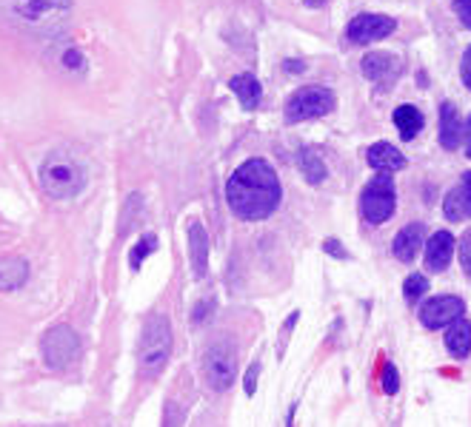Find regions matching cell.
I'll use <instances>...</instances> for the list:
<instances>
[{
	"label": "cell",
	"mask_w": 471,
	"mask_h": 427,
	"mask_svg": "<svg viewBox=\"0 0 471 427\" xmlns=\"http://www.w3.org/2000/svg\"><path fill=\"white\" fill-rule=\"evenodd\" d=\"M226 200L240 220H266L280 208L283 200V185L277 171L266 160H246L234 168L226 185Z\"/></svg>",
	"instance_id": "cell-1"
},
{
	"label": "cell",
	"mask_w": 471,
	"mask_h": 427,
	"mask_svg": "<svg viewBox=\"0 0 471 427\" xmlns=\"http://www.w3.org/2000/svg\"><path fill=\"white\" fill-rule=\"evenodd\" d=\"M41 185L52 200H72L78 197L86 185V174L78 165V160L69 154L54 151L41 165Z\"/></svg>",
	"instance_id": "cell-2"
},
{
	"label": "cell",
	"mask_w": 471,
	"mask_h": 427,
	"mask_svg": "<svg viewBox=\"0 0 471 427\" xmlns=\"http://www.w3.org/2000/svg\"><path fill=\"white\" fill-rule=\"evenodd\" d=\"M168 354H172V325H168L166 314H152L143 325V336L138 345L140 371L146 376L160 373L163 365L168 362Z\"/></svg>",
	"instance_id": "cell-3"
},
{
	"label": "cell",
	"mask_w": 471,
	"mask_h": 427,
	"mask_svg": "<svg viewBox=\"0 0 471 427\" xmlns=\"http://www.w3.org/2000/svg\"><path fill=\"white\" fill-rule=\"evenodd\" d=\"M337 106V97L326 86H303L286 100V123H306L314 117H326Z\"/></svg>",
	"instance_id": "cell-4"
},
{
	"label": "cell",
	"mask_w": 471,
	"mask_h": 427,
	"mask_svg": "<svg viewBox=\"0 0 471 427\" xmlns=\"http://www.w3.org/2000/svg\"><path fill=\"white\" fill-rule=\"evenodd\" d=\"M41 356L52 371H66L80 359V339L69 325H54L41 339Z\"/></svg>",
	"instance_id": "cell-5"
},
{
	"label": "cell",
	"mask_w": 471,
	"mask_h": 427,
	"mask_svg": "<svg viewBox=\"0 0 471 427\" xmlns=\"http://www.w3.org/2000/svg\"><path fill=\"white\" fill-rule=\"evenodd\" d=\"M66 9H54L46 3H37V0H0V14L9 17V21L21 23L26 29H46L54 32L61 23V14Z\"/></svg>",
	"instance_id": "cell-6"
},
{
	"label": "cell",
	"mask_w": 471,
	"mask_h": 427,
	"mask_svg": "<svg viewBox=\"0 0 471 427\" xmlns=\"http://www.w3.org/2000/svg\"><path fill=\"white\" fill-rule=\"evenodd\" d=\"M394 208H397V191H394V180L388 177V174H383V177H374L363 194H360V211L366 222L371 225H383Z\"/></svg>",
	"instance_id": "cell-7"
},
{
	"label": "cell",
	"mask_w": 471,
	"mask_h": 427,
	"mask_svg": "<svg viewBox=\"0 0 471 427\" xmlns=\"http://www.w3.org/2000/svg\"><path fill=\"white\" fill-rule=\"evenodd\" d=\"M203 376L212 391H226L232 387L237 376V347L229 342H217L203 354Z\"/></svg>",
	"instance_id": "cell-8"
},
{
	"label": "cell",
	"mask_w": 471,
	"mask_h": 427,
	"mask_svg": "<svg viewBox=\"0 0 471 427\" xmlns=\"http://www.w3.org/2000/svg\"><path fill=\"white\" fill-rule=\"evenodd\" d=\"M394 29H397V21L388 14H374V12H363L357 14L354 21L346 26V41L363 46V43H374L388 37Z\"/></svg>",
	"instance_id": "cell-9"
},
{
	"label": "cell",
	"mask_w": 471,
	"mask_h": 427,
	"mask_svg": "<svg viewBox=\"0 0 471 427\" xmlns=\"http://www.w3.org/2000/svg\"><path fill=\"white\" fill-rule=\"evenodd\" d=\"M465 314V305L460 297H435V299H426L423 308H420V322L431 331H437V327H446L451 322H457L460 316Z\"/></svg>",
	"instance_id": "cell-10"
},
{
	"label": "cell",
	"mask_w": 471,
	"mask_h": 427,
	"mask_svg": "<svg viewBox=\"0 0 471 427\" xmlns=\"http://www.w3.org/2000/svg\"><path fill=\"white\" fill-rule=\"evenodd\" d=\"M360 69H363V74L369 77V80L377 83V86H388V83H394L400 77V60L394 54H388V51H369L363 57Z\"/></svg>",
	"instance_id": "cell-11"
},
{
	"label": "cell",
	"mask_w": 471,
	"mask_h": 427,
	"mask_svg": "<svg viewBox=\"0 0 471 427\" xmlns=\"http://www.w3.org/2000/svg\"><path fill=\"white\" fill-rule=\"evenodd\" d=\"M423 248H426V268L435 270V274H440V270H446L451 265V257H454V251H457V242H454V237H451L448 231H437V234L431 237Z\"/></svg>",
	"instance_id": "cell-12"
},
{
	"label": "cell",
	"mask_w": 471,
	"mask_h": 427,
	"mask_svg": "<svg viewBox=\"0 0 471 427\" xmlns=\"http://www.w3.org/2000/svg\"><path fill=\"white\" fill-rule=\"evenodd\" d=\"M426 245V228L420 222H411L406 228H400V234L394 237L391 242V254L397 257L400 262H414V257L420 254V248Z\"/></svg>",
	"instance_id": "cell-13"
},
{
	"label": "cell",
	"mask_w": 471,
	"mask_h": 427,
	"mask_svg": "<svg viewBox=\"0 0 471 427\" xmlns=\"http://www.w3.org/2000/svg\"><path fill=\"white\" fill-rule=\"evenodd\" d=\"M443 214H446L451 222H460L463 217H471V171L463 174L460 185H454V188L446 194Z\"/></svg>",
	"instance_id": "cell-14"
},
{
	"label": "cell",
	"mask_w": 471,
	"mask_h": 427,
	"mask_svg": "<svg viewBox=\"0 0 471 427\" xmlns=\"http://www.w3.org/2000/svg\"><path fill=\"white\" fill-rule=\"evenodd\" d=\"M366 160L374 171H380V174H394V171H400L406 168V157H403V151L397 146H391V143H374L366 148Z\"/></svg>",
	"instance_id": "cell-15"
},
{
	"label": "cell",
	"mask_w": 471,
	"mask_h": 427,
	"mask_svg": "<svg viewBox=\"0 0 471 427\" xmlns=\"http://www.w3.org/2000/svg\"><path fill=\"white\" fill-rule=\"evenodd\" d=\"M188 254H192L195 277H206V270H209V237H206L200 222L188 225Z\"/></svg>",
	"instance_id": "cell-16"
},
{
	"label": "cell",
	"mask_w": 471,
	"mask_h": 427,
	"mask_svg": "<svg viewBox=\"0 0 471 427\" xmlns=\"http://www.w3.org/2000/svg\"><path fill=\"white\" fill-rule=\"evenodd\" d=\"M460 143H463V120L454 106L443 103L440 106V146L454 151Z\"/></svg>",
	"instance_id": "cell-17"
},
{
	"label": "cell",
	"mask_w": 471,
	"mask_h": 427,
	"mask_svg": "<svg viewBox=\"0 0 471 427\" xmlns=\"http://www.w3.org/2000/svg\"><path fill=\"white\" fill-rule=\"evenodd\" d=\"M229 89L234 91V97L240 100V106L243 108H257L260 106V100H263V86H260V80L254 74H234L232 80H229Z\"/></svg>",
	"instance_id": "cell-18"
},
{
	"label": "cell",
	"mask_w": 471,
	"mask_h": 427,
	"mask_svg": "<svg viewBox=\"0 0 471 427\" xmlns=\"http://www.w3.org/2000/svg\"><path fill=\"white\" fill-rule=\"evenodd\" d=\"M446 351L454 359H465L471 354V322L465 316H460L457 322L448 325V331H446Z\"/></svg>",
	"instance_id": "cell-19"
},
{
	"label": "cell",
	"mask_w": 471,
	"mask_h": 427,
	"mask_svg": "<svg viewBox=\"0 0 471 427\" xmlns=\"http://www.w3.org/2000/svg\"><path fill=\"white\" fill-rule=\"evenodd\" d=\"M394 126H397V131H400L403 140H414V137H417V134L423 131L426 117H423V111H420L417 106L403 103V106L394 108Z\"/></svg>",
	"instance_id": "cell-20"
},
{
	"label": "cell",
	"mask_w": 471,
	"mask_h": 427,
	"mask_svg": "<svg viewBox=\"0 0 471 427\" xmlns=\"http://www.w3.org/2000/svg\"><path fill=\"white\" fill-rule=\"evenodd\" d=\"M29 279V265L21 257H0V290H17Z\"/></svg>",
	"instance_id": "cell-21"
},
{
	"label": "cell",
	"mask_w": 471,
	"mask_h": 427,
	"mask_svg": "<svg viewBox=\"0 0 471 427\" xmlns=\"http://www.w3.org/2000/svg\"><path fill=\"white\" fill-rule=\"evenodd\" d=\"M297 165H300L303 177H306L311 185H320V183L329 177V168H326L323 157H320L314 148H300V154H297Z\"/></svg>",
	"instance_id": "cell-22"
},
{
	"label": "cell",
	"mask_w": 471,
	"mask_h": 427,
	"mask_svg": "<svg viewBox=\"0 0 471 427\" xmlns=\"http://www.w3.org/2000/svg\"><path fill=\"white\" fill-rule=\"evenodd\" d=\"M426 290H428V279L423 274H411L406 279V285H403V297H406V302L414 305V302H420L426 297Z\"/></svg>",
	"instance_id": "cell-23"
},
{
	"label": "cell",
	"mask_w": 471,
	"mask_h": 427,
	"mask_svg": "<svg viewBox=\"0 0 471 427\" xmlns=\"http://www.w3.org/2000/svg\"><path fill=\"white\" fill-rule=\"evenodd\" d=\"M157 248V237L155 234H146L135 248H131V257H129V262H131V268H140L143 265V259L152 254V251Z\"/></svg>",
	"instance_id": "cell-24"
},
{
	"label": "cell",
	"mask_w": 471,
	"mask_h": 427,
	"mask_svg": "<svg viewBox=\"0 0 471 427\" xmlns=\"http://www.w3.org/2000/svg\"><path fill=\"white\" fill-rule=\"evenodd\" d=\"M457 257H460V265H463V270L471 277V228L465 231V234L460 237V242H457Z\"/></svg>",
	"instance_id": "cell-25"
},
{
	"label": "cell",
	"mask_w": 471,
	"mask_h": 427,
	"mask_svg": "<svg viewBox=\"0 0 471 427\" xmlns=\"http://www.w3.org/2000/svg\"><path fill=\"white\" fill-rule=\"evenodd\" d=\"M383 391L388 393V396H394L400 391V376H397V367H394L391 362H386L383 365Z\"/></svg>",
	"instance_id": "cell-26"
},
{
	"label": "cell",
	"mask_w": 471,
	"mask_h": 427,
	"mask_svg": "<svg viewBox=\"0 0 471 427\" xmlns=\"http://www.w3.org/2000/svg\"><path fill=\"white\" fill-rule=\"evenodd\" d=\"M451 9L460 17V23L465 29H471V0H451Z\"/></svg>",
	"instance_id": "cell-27"
},
{
	"label": "cell",
	"mask_w": 471,
	"mask_h": 427,
	"mask_svg": "<svg viewBox=\"0 0 471 427\" xmlns=\"http://www.w3.org/2000/svg\"><path fill=\"white\" fill-rule=\"evenodd\" d=\"M460 77H463V86L471 91V46L463 51V63H460Z\"/></svg>",
	"instance_id": "cell-28"
},
{
	"label": "cell",
	"mask_w": 471,
	"mask_h": 427,
	"mask_svg": "<svg viewBox=\"0 0 471 427\" xmlns=\"http://www.w3.org/2000/svg\"><path fill=\"white\" fill-rule=\"evenodd\" d=\"M257 373H260V365H254L252 371L246 373V393H249V396L257 391Z\"/></svg>",
	"instance_id": "cell-29"
},
{
	"label": "cell",
	"mask_w": 471,
	"mask_h": 427,
	"mask_svg": "<svg viewBox=\"0 0 471 427\" xmlns=\"http://www.w3.org/2000/svg\"><path fill=\"white\" fill-rule=\"evenodd\" d=\"M463 146H465V154L471 157V114H468V120L463 126Z\"/></svg>",
	"instance_id": "cell-30"
},
{
	"label": "cell",
	"mask_w": 471,
	"mask_h": 427,
	"mask_svg": "<svg viewBox=\"0 0 471 427\" xmlns=\"http://www.w3.org/2000/svg\"><path fill=\"white\" fill-rule=\"evenodd\" d=\"M323 248L329 251V254H334V257H340V259H346V257H349V254H346V251H340V248H337V242H334V240H329V242H326Z\"/></svg>",
	"instance_id": "cell-31"
},
{
	"label": "cell",
	"mask_w": 471,
	"mask_h": 427,
	"mask_svg": "<svg viewBox=\"0 0 471 427\" xmlns=\"http://www.w3.org/2000/svg\"><path fill=\"white\" fill-rule=\"evenodd\" d=\"M37 3H46V6H54V9H69L72 0H37Z\"/></svg>",
	"instance_id": "cell-32"
},
{
	"label": "cell",
	"mask_w": 471,
	"mask_h": 427,
	"mask_svg": "<svg viewBox=\"0 0 471 427\" xmlns=\"http://www.w3.org/2000/svg\"><path fill=\"white\" fill-rule=\"evenodd\" d=\"M320 3H323V0H306V6H311V9H314V6H320Z\"/></svg>",
	"instance_id": "cell-33"
}]
</instances>
